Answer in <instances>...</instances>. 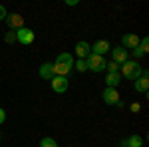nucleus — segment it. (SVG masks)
Here are the masks:
<instances>
[{
  "mask_svg": "<svg viewBox=\"0 0 149 147\" xmlns=\"http://www.w3.org/2000/svg\"><path fill=\"white\" fill-rule=\"evenodd\" d=\"M52 64H54V74L66 78L74 68V56L70 52H62V54H58L56 62H52Z\"/></svg>",
  "mask_w": 149,
  "mask_h": 147,
  "instance_id": "nucleus-1",
  "label": "nucleus"
},
{
  "mask_svg": "<svg viewBox=\"0 0 149 147\" xmlns=\"http://www.w3.org/2000/svg\"><path fill=\"white\" fill-rule=\"evenodd\" d=\"M119 74H121L125 79H133V82H135V79L143 74V70H141V64H139V62H135V60H127L125 64L121 66V72H119Z\"/></svg>",
  "mask_w": 149,
  "mask_h": 147,
  "instance_id": "nucleus-2",
  "label": "nucleus"
},
{
  "mask_svg": "<svg viewBox=\"0 0 149 147\" xmlns=\"http://www.w3.org/2000/svg\"><path fill=\"white\" fill-rule=\"evenodd\" d=\"M86 62H88V70H92L95 74H100V72H105V58L103 56H97V54H90V56L86 58Z\"/></svg>",
  "mask_w": 149,
  "mask_h": 147,
  "instance_id": "nucleus-3",
  "label": "nucleus"
},
{
  "mask_svg": "<svg viewBox=\"0 0 149 147\" xmlns=\"http://www.w3.org/2000/svg\"><path fill=\"white\" fill-rule=\"evenodd\" d=\"M14 34H16V42H20V44H24V46L32 44V42H34V38H36L34 30H30V28H26V26L18 28Z\"/></svg>",
  "mask_w": 149,
  "mask_h": 147,
  "instance_id": "nucleus-4",
  "label": "nucleus"
},
{
  "mask_svg": "<svg viewBox=\"0 0 149 147\" xmlns=\"http://www.w3.org/2000/svg\"><path fill=\"white\" fill-rule=\"evenodd\" d=\"M111 52V62H115V64H119V66H123L127 60H129V52H127L125 48H111L109 50Z\"/></svg>",
  "mask_w": 149,
  "mask_h": 147,
  "instance_id": "nucleus-5",
  "label": "nucleus"
},
{
  "mask_svg": "<svg viewBox=\"0 0 149 147\" xmlns=\"http://www.w3.org/2000/svg\"><path fill=\"white\" fill-rule=\"evenodd\" d=\"M4 22L8 24V28H10V30L16 32L18 28H22V26H24V16H20L18 12H10V14L4 18Z\"/></svg>",
  "mask_w": 149,
  "mask_h": 147,
  "instance_id": "nucleus-6",
  "label": "nucleus"
},
{
  "mask_svg": "<svg viewBox=\"0 0 149 147\" xmlns=\"http://www.w3.org/2000/svg\"><path fill=\"white\" fill-rule=\"evenodd\" d=\"M102 98H103V102L107 103V105H117V103L121 102V95H119V91L113 90V88H105L102 93Z\"/></svg>",
  "mask_w": 149,
  "mask_h": 147,
  "instance_id": "nucleus-7",
  "label": "nucleus"
},
{
  "mask_svg": "<svg viewBox=\"0 0 149 147\" xmlns=\"http://www.w3.org/2000/svg\"><path fill=\"white\" fill-rule=\"evenodd\" d=\"M50 84H52V90L56 91V93H64V91H68V78H64V76H54V78L50 79Z\"/></svg>",
  "mask_w": 149,
  "mask_h": 147,
  "instance_id": "nucleus-8",
  "label": "nucleus"
},
{
  "mask_svg": "<svg viewBox=\"0 0 149 147\" xmlns=\"http://www.w3.org/2000/svg\"><path fill=\"white\" fill-rule=\"evenodd\" d=\"M133 88H135V91H139V93H147V90H149V74H147V70H143V74L133 82Z\"/></svg>",
  "mask_w": 149,
  "mask_h": 147,
  "instance_id": "nucleus-9",
  "label": "nucleus"
},
{
  "mask_svg": "<svg viewBox=\"0 0 149 147\" xmlns=\"http://www.w3.org/2000/svg\"><path fill=\"white\" fill-rule=\"evenodd\" d=\"M90 48H92V54H97V56H105V54L111 50V46H109L107 40H97V42H93Z\"/></svg>",
  "mask_w": 149,
  "mask_h": 147,
  "instance_id": "nucleus-10",
  "label": "nucleus"
},
{
  "mask_svg": "<svg viewBox=\"0 0 149 147\" xmlns=\"http://www.w3.org/2000/svg\"><path fill=\"white\" fill-rule=\"evenodd\" d=\"M38 74H40L42 79H52L56 76V74H54V64H52V62H44V64L40 66V70H38Z\"/></svg>",
  "mask_w": 149,
  "mask_h": 147,
  "instance_id": "nucleus-11",
  "label": "nucleus"
},
{
  "mask_svg": "<svg viewBox=\"0 0 149 147\" xmlns=\"http://www.w3.org/2000/svg\"><path fill=\"white\" fill-rule=\"evenodd\" d=\"M139 38L137 34H123V38H121V44H123V48H129V50H133V48H137L139 46Z\"/></svg>",
  "mask_w": 149,
  "mask_h": 147,
  "instance_id": "nucleus-12",
  "label": "nucleus"
},
{
  "mask_svg": "<svg viewBox=\"0 0 149 147\" xmlns=\"http://www.w3.org/2000/svg\"><path fill=\"white\" fill-rule=\"evenodd\" d=\"M90 54H92V48H90V44H88V42H84V40H81V42H78V44H76V56H78V58L86 60Z\"/></svg>",
  "mask_w": 149,
  "mask_h": 147,
  "instance_id": "nucleus-13",
  "label": "nucleus"
},
{
  "mask_svg": "<svg viewBox=\"0 0 149 147\" xmlns=\"http://www.w3.org/2000/svg\"><path fill=\"white\" fill-rule=\"evenodd\" d=\"M119 147H143V139L139 135H129L125 139H121V145Z\"/></svg>",
  "mask_w": 149,
  "mask_h": 147,
  "instance_id": "nucleus-14",
  "label": "nucleus"
},
{
  "mask_svg": "<svg viewBox=\"0 0 149 147\" xmlns=\"http://www.w3.org/2000/svg\"><path fill=\"white\" fill-rule=\"evenodd\" d=\"M121 84V74L119 72H113V74H107L105 76V88H117Z\"/></svg>",
  "mask_w": 149,
  "mask_h": 147,
  "instance_id": "nucleus-15",
  "label": "nucleus"
},
{
  "mask_svg": "<svg viewBox=\"0 0 149 147\" xmlns=\"http://www.w3.org/2000/svg\"><path fill=\"white\" fill-rule=\"evenodd\" d=\"M40 147H58V141L54 139V137H42Z\"/></svg>",
  "mask_w": 149,
  "mask_h": 147,
  "instance_id": "nucleus-16",
  "label": "nucleus"
},
{
  "mask_svg": "<svg viewBox=\"0 0 149 147\" xmlns=\"http://www.w3.org/2000/svg\"><path fill=\"white\" fill-rule=\"evenodd\" d=\"M74 68L78 70V72H88V62L81 60V58H78V60L74 62Z\"/></svg>",
  "mask_w": 149,
  "mask_h": 147,
  "instance_id": "nucleus-17",
  "label": "nucleus"
},
{
  "mask_svg": "<svg viewBox=\"0 0 149 147\" xmlns=\"http://www.w3.org/2000/svg\"><path fill=\"white\" fill-rule=\"evenodd\" d=\"M105 72L107 74H113V72H119V64H115V62H105Z\"/></svg>",
  "mask_w": 149,
  "mask_h": 147,
  "instance_id": "nucleus-18",
  "label": "nucleus"
},
{
  "mask_svg": "<svg viewBox=\"0 0 149 147\" xmlns=\"http://www.w3.org/2000/svg\"><path fill=\"white\" fill-rule=\"evenodd\" d=\"M139 48H141V52H143V54H149V38H147V36L139 40Z\"/></svg>",
  "mask_w": 149,
  "mask_h": 147,
  "instance_id": "nucleus-19",
  "label": "nucleus"
},
{
  "mask_svg": "<svg viewBox=\"0 0 149 147\" xmlns=\"http://www.w3.org/2000/svg\"><path fill=\"white\" fill-rule=\"evenodd\" d=\"M131 56H133V60H135V62H137L139 58H143V56H145V54L141 52V48H139V46H137V48H133V50H131Z\"/></svg>",
  "mask_w": 149,
  "mask_h": 147,
  "instance_id": "nucleus-20",
  "label": "nucleus"
},
{
  "mask_svg": "<svg viewBox=\"0 0 149 147\" xmlns=\"http://www.w3.org/2000/svg\"><path fill=\"white\" fill-rule=\"evenodd\" d=\"M4 40H6V42H8V44H12V42H16V34H14V32H6V36H4Z\"/></svg>",
  "mask_w": 149,
  "mask_h": 147,
  "instance_id": "nucleus-21",
  "label": "nucleus"
},
{
  "mask_svg": "<svg viewBox=\"0 0 149 147\" xmlns=\"http://www.w3.org/2000/svg\"><path fill=\"white\" fill-rule=\"evenodd\" d=\"M129 109H131L133 113H139V111H141V105H139V103H131V105H129Z\"/></svg>",
  "mask_w": 149,
  "mask_h": 147,
  "instance_id": "nucleus-22",
  "label": "nucleus"
},
{
  "mask_svg": "<svg viewBox=\"0 0 149 147\" xmlns=\"http://www.w3.org/2000/svg\"><path fill=\"white\" fill-rule=\"evenodd\" d=\"M6 16H8V10H6L4 6H0V22H2V20H4Z\"/></svg>",
  "mask_w": 149,
  "mask_h": 147,
  "instance_id": "nucleus-23",
  "label": "nucleus"
},
{
  "mask_svg": "<svg viewBox=\"0 0 149 147\" xmlns=\"http://www.w3.org/2000/svg\"><path fill=\"white\" fill-rule=\"evenodd\" d=\"M4 121H6V111H4V109L0 107V125L4 123Z\"/></svg>",
  "mask_w": 149,
  "mask_h": 147,
  "instance_id": "nucleus-24",
  "label": "nucleus"
},
{
  "mask_svg": "<svg viewBox=\"0 0 149 147\" xmlns=\"http://www.w3.org/2000/svg\"><path fill=\"white\" fill-rule=\"evenodd\" d=\"M68 6H78V0H66Z\"/></svg>",
  "mask_w": 149,
  "mask_h": 147,
  "instance_id": "nucleus-25",
  "label": "nucleus"
}]
</instances>
